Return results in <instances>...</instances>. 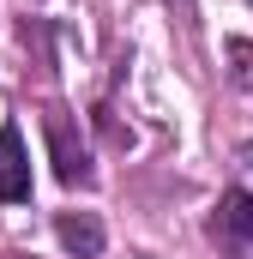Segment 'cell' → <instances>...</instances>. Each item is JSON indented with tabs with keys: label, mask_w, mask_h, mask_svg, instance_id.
Masks as SVG:
<instances>
[{
	"label": "cell",
	"mask_w": 253,
	"mask_h": 259,
	"mask_svg": "<svg viewBox=\"0 0 253 259\" xmlns=\"http://www.w3.org/2000/svg\"><path fill=\"white\" fill-rule=\"evenodd\" d=\"M43 133H49V163H55V175H61L66 187L85 181V145H78L72 121H66V115H43Z\"/></svg>",
	"instance_id": "cell-3"
},
{
	"label": "cell",
	"mask_w": 253,
	"mask_h": 259,
	"mask_svg": "<svg viewBox=\"0 0 253 259\" xmlns=\"http://www.w3.org/2000/svg\"><path fill=\"white\" fill-rule=\"evenodd\" d=\"M30 199V151H24V133L0 127V205H24Z\"/></svg>",
	"instance_id": "cell-2"
},
{
	"label": "cell",
	"mask_w": 253,
	"mask_h": 259,
	"mask_svg": "<svg viewBox=\"0 0 253 259\" xmlns=\"http://www.w3.org/2000/svg\"><path fill=\"white\" fill-rule=\"evenodd\" d=\"M163 6H169V12H175L181 24H193V0H163Z\"/></svg>",
	"instance_id": "cell-5"
},
{
	"label": "cell",
	"mask_w": 253,
	"mask_h": 259,
	"mask_svg": "<svg viewBox=\"0 0 253 259\" xmlns=\"http://www.w3.org/2000/svg\"><path fill=\"white\" fill-rule=\"evenodd\" d=\"M211 235H217L223 253H253V193L229 187V193L217 199V211H211Z\"/></svg>",
	"instance_id": "cell-1"
},
{
	"label": "cell",
	"mask_w": 253,
	"mask_h": 259,
	"mask_svg": "<svg viewBox=\"0 0 253 259\" xmlns=\"http://www.w3.org/2000/svg\"><path fill=\"white\" fill-rule=\"evenodd\" d=\"M55 235H61V247H66L72 259H97V253H103V241H109L97 211H61V217H55Z\"/></svg>",
	"instance_id": "cell-4"
},
{
	"label": "cell",
	"mask_w": 253,
	"mask_h": 259,
	"mask_svg": "<svg viewBox=\"0 0 253 259\" xmlns=\"http://www.w3.org/2000/svg\"><path fill=\"white\" fill-rule=\"evenodd\" d=\"M241 163H247V175H253V145H247V151H241Z\"/></svg>",
	"instance_id": "cell-6"
}]
</instances>
